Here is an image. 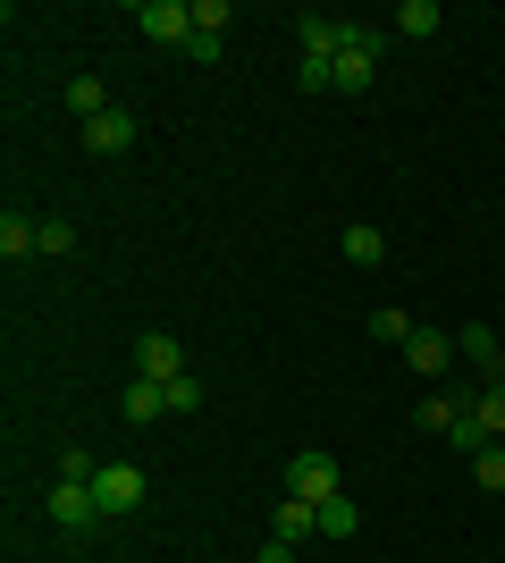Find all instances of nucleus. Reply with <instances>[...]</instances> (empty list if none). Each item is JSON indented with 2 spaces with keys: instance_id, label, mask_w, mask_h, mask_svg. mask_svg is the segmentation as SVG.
<instances>
[{
  "instance_id": "obj_1",
  "label": "nucleus",
  "mask_w": 505,
  "mask_h": 563,
  "mask_svg": "<svg viewBox=\"0 0 505 563\" xmlns=\"http://www.w3.org/2000/svg\"><path fill=\"white\" fill-rule=\"evenodd\" d=\"M380 51H387V25H354L345 51L329 59V93H362V85L380 76Z\"/></svg>"
},
{
  "instance_id": "obj_2",
  "label": "nucleus",
  "mask_w": 505,
  "mask_h": 563,
  "mask_svg": "<svg viewBox=\"0 0 505 563\" xmlns=\"http://www.w3.org/2000/svg\"><path fill=\"white\" fill-rule=\"evenodd\" d=\"M43 514H51V530H68V539H76V530H94V521H101L94 479H59V488L43 496Z\"/></svg>"
},
{
  "instance_id": "obj_3",
  "label": "nucleus",
  "mask_w": 505,
  "mask_h": 563,
  "mask_svg": "<svg viewBox=\"0 0 505 563\" xmlns=\"http://www.w3.org/2000/svg\"><path fill=\"white\" fill-rule=\"evenodd\" d=\"M287 496H304V505H329V496H345V488H337V454L304 446V454L287 463Z\"/></svg>"
},
{
  "instance_id": "obj_4",
  "label": "nucleus",
  "mask_w": 505,
  "mask_h": 563,
  "mask_svg": "<svg viewBox=\"0 0 505 563\" xmlns=\"http://www.w3.org/2000/svg\"><path fill=\"white\" fill-rule=\"evenodd\" d=\"M94 505H101V521L135 514V505H144V471H135V463H101L94 471Z\"/></svg>"
},
{
  "instance_id": "obj_5",
  "label": "nucleus",
  "mask_w": 505,
  "mask_h": 563,
  "mask_svg": "<svg viewBox=\"0 0 505 563\" xmlns=\"http://www.w3.org/2000/svg\"><path fill=\"white\" fill-rule=\"evenodd\" d=\"M135 25H144L152 43H177V51H186V43H194V0H144V9H135Z\"/></svg>"
},
{
  "instance_id": "obj_6",
  "label": "nucleus",
  "mask_w": 505,
  "mask_h": 563,
  "mask_svg": "<svg viewBox=\"0 0 505 563\" xmlns=\"http://www.w3.org/2000/svg\"><path fill=\"white\" fill-rule=\"evenodd\" d=\"M497 438H505V378L488 387L481 404H472V421H463V438H455V446H463V454H481V446H497Z\"/></svg>"
},
{
  "instance_id": "obj_7",
  "label": "nucleus",
  "mask_w": 505,
  "mask_h": 563,
  "mask_svg": "<svg viewBox=\"0 0 505 563\" xmlns=\"http://www.w3.org/2000/svg\"><path fill=\"white\" fill-rule=\"evenodd\" d=\"M135 362H144V378H186V345H177V336L168 329H144V345H135Z\"/></svg>"
},
{
  "instance_id": "obj_8",
  "label": "nucleus",
  "mask_w": 505,
  "mask_h": 563,
  "mask_svg": "<svg viewBox=\"0 0 505 563\" xmlns=\"http://www.w3.org/2000/svg\"><path fill=\"white\" fill-rule=\"evenodd\" d=\"M295 34H304V59H337L354 25H345V18H320V9H304V18H295Z\"/></svg>"
},
{
  "instance_id": "obj_9",
  "label": "nucleus",
  "mask_w": 505,
  "mask_h": 563,
  "mask_svg": "<svg viewBox=\"0 0 505 563\" xmlns=\"http://www.w3.org/2000/svg\"><path fill=\"white\" fill-rule=\"evenodd\" d=\"M127 143H135V118H127V110H101V118H85V152H101V161H119Z\"/></svg>"
},
{
  "instance_id": "obj_10",
  "label": "nucleus",
  "mask_w": 505,
  "mask_h": 563,
  "mask_svg": "<svg viewBox=\"0 0 505 563\" xmlns=\"http://www.w3.org/2000/svg\"><path fill=\"white\" fill-rule=\"evenodd\" d=\"M270 539H278V547H304V539H320V505H304V496H287V505L270 514Z\"/></svg>"
},
{
  "instance_id": "obj_11",
  "label": "nucleus",
  "mask_w": 505,
  "mask_h": 563,
  "mask_svg": "<svg viewBox=\"0 0 505 563\" xmlns=\"http://www.w3.org/2000/svg\"><path fill=\"white\" fill-rule=\"evenodd\" d=\"M405 362H413V371H421V378H438V371H455V336H447V329H413Z\"/></svg>"
},
{
  "instance_id": "obj_12",
  "label": "nucleus",
  "mask_w": 505,
  "mask_h": 563,
  "mask_svg": "<svg viewBox=\"0 0 505 563\" xmlns=\"http://www.w3.org/2000/svg\"><path fill=\"white\" fill-rule=\"evenodd\" d=\"M119 412H127V421H135V429L168 421V387H161V378H135V387H127V396H119Z\"/></svg>"
},
{
  "instance_id": "obj_13",
  "label": "nucleus",
  "mask_w": 505,
  "mask_h": 563,
  "mask_svg": "<svg viewBox=\"0 0 505 563\" xmlns=\"http://www.w3.org/2000/svg\"><path fill=\"white\" fill-rule=\"evenodd\" d=\"M387 25H396V34H413V43H430L438 25H447V9H438V0H396V18H387Z\"/></svg>"
},
{
  "instance_id": "obj_14",
  "label": "nucleus",
  "mask_w": 505,
  "mask_h": 563,
  "mask_svg": "<svg viewBox=\"0 0 505 563\" xmlns=\"http://www.w3.org/2000/svg\"><path fill=\"white\" fill-rule=\"evenodd\" d=\"M455 353H463V362H481V371H488V387L505 378V345H497L488 329H455Z\"/></svg>"
},
{
  "instance_id": "obj_15",
  "label": "nucleus",
  "mask_w": 505,
  "mask_h": 563,
  "mask_svg": "<svg viewBox=\"0 0 505 563\" xmlns=\"http://www.w3.org/2000/svg\"><path fill=\"white\" fill-rule=\"evenodd\" d=\"M463 421H472V404H455V396H430V404H421V429H430V438H447V446L463 438Z\"/></svg>"
},
{
  "instance_id": "obj_16",
  "label": "nucleus",
  "mask_w": 505,
  "mask_h": 563,
  "mask_svg": "<svg viewBox=\"0 0 505 563\" xmlns=\"http://www.w3.org/2000/svg\"><path fill=\"white\" fill-rule=\"evenodd\" d=\"M25 253H43V219H0V261H25Z\"/></svg>"
},
{
  "instance_id": "obj_17",
  "label": "nucleus",
  "mask_w": 505,
  "mask_h": 563,
  "mask_svg": "<svg viewBox=\"0 0 505 563\" xmlns=\"http://www.w3.org/2000/svg\"><path fill=\"white\" fill-rule=\"evenodd\" d=\"M337 253L354 261V269H380V261H387V235L380 228H345V235H337Z\"/></svg>"
},
{
  "instance_id": "obj_18",
  "label": "nucleus",
  "mask_w": 505,
  "mask_h": 563,
  "mask_svg": "<svg viewBox=\"0 0 505 563\" xmlns=\"http://www.w3.org/2000/svg\"><path fill=\"white\" fill-rule=\"evenodd\" d=\"M354 530H362L354 496H329V505H320V539H354Z\"/></svg>"
},
{
  "instance_id": "obj_19",
  "label": "nucleus",
  "mask_w": 505,
  "mask_h": 563,
  "mask_svg": "<svg viewBox=\"0 0 505 563\" xmlns=\"http://www.w3.org/2000/svg\"><path fill=\"white\" fill-rule=\"evenodd\" d=\"M472 479H481V496H505V446H481V454H472Z\"/></svg>"
},
{
  "instance_id": "obj_20",
  "label": "nucleus",
  "mask_w": 505,
  "mask_h": 563,
  "mask_svg": "<svg viewBox=\"0 0 505 563\" xmlns=\"http://www.w3.org/2000/svg\"><path fill=\"white\" fill-rule=\"evenodd\" d=\"M68 110H76V118H101V110H119V101L101 93L94 76H76V85H68Z\"/></svg>"
},
{
  "instance_id": "obj_21",
  "label": "nucleus",
  "mask_w": 505,
  "mask_h": 563,
  "mask_svg": "<svg viewBox=\"0 0 505 563\" xmlns=\"http://www.w3.org/2000/svg\"><path fill=\"white\" fill-rule=\"evenodd\" d=\"M371 336H380V345H413V320L396 303H380V311H371Z\"/></svg>"
},
{
  "instance_id": "obj_22",
  "label": "nucleus",
  "mask_w": 505,
  "mask_h": 563,
  "mask_svg": "<svg viewBox=\"0 0 505 563\" xmlns=\"http://www.w3.org/2000/svg\"><path fill=\"white\" fill-rule=\"evenodd\" d=\"M186 412H202V378H168V421H186Z\"/></svg>"
},
{
  "instance_id": "obj_23",
  "label": "nucleus",
  "mask_w": 505,
  "mask_h": 563,
  "mask_svg": "<svg viewBox=\"0 0 505 563\" xmlns=\"http://www.w3.org/2000/svg\"><path fill=\"white\" fill-rule=\"evenodd\" d=\"M194 34H228V0H194Z\"/></svg>"
},
{
  "instance_id": "obj_24",
  "label": "nucleus",
  "mask_w": 505,
  "mask_h": 563,
  "mask_svg": "<svg viewBox=\"0 0 505 563\" xmlns=\"http://www.w3.org/2000/svg\"><path fill=\"white\" fill-rule=\"evenodd\" d=\"M94 471H101V463H94L85 446H59V479H94Z\"/></svg>"
},
{
  "instance_id": "obj_25",
  "label": "nucleus",
  "mask_w": 505,
  "mask_h": 563,
  "mask_svg": "<svg viewBox=\"0 0 505 563\" xmlns=\"http://www.w3.org/2000/svg\"><path fill=\"white\" fill-rule=\"evenodd\" d=\"M219 51H228V34H194V43H186V59H194V68H211Z\"/></svg>"
}]
</instances>
